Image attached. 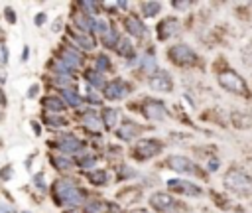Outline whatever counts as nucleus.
<instances>
[{
    "label": "nucleus",
    "instance_id": "47",
    "mask_svg": "<svg viewBox=\"0 0 252 213\" xmlns=\"http://www.w3.org/2000/svg\"><path fill=\"white\" fill-rule=\"evenodd\" d=\"M26 59H28V47L22 51V61H26Z\"/></svg>",
    "mask_w": 252,
    "mask_h": 213
},
{
    "label": "nucleus",
    "instance_id": "36",
    "mask_svg": "<svg viewBox=\"0 0 252 213\" xmlns=\"http://www.w3.org/2000/svg\"><path fill=\"white\" fill-rule=\"evenodd\" d=\"M81 8H85V14H89V16L98 14V4L96 2H81Z\"/></svg>",
    "mask_w": 252,
    "mask_h": 213
},
{
    "label": "nucleus",
    "instance_id": "32",
    "mask_svg": "<svg viewBox=\"0 0 252 213\" xmlns=\"http://www.w3.org/2000/svg\"><path fill=\"white\" fill-rule=\"evenodd\" d=\"M77 164H79L81 168L89 170V168H93V166L96 164V158H94V156H91V154H83V156H79V158H77Z\"/></svg>",
    "mask_w": 252,
    "mask_h": 213
},
{
    "label": "nucleus",
    "instance_id": "16",
    "mask_svg": "<svg viewBox=\"0 0 252 213\" xmlns=\"http://www.w3.org/2000/svg\"><path fill=\"white\" fill-rule=\"evenodd\" d=\"M124 28H126V32H128L130 36H134V37H144V36H146V26H144V22H142L140 18H136V16H128V18L124 20Z\"/></svg>",
    "mask_w": 252,
    "mask_h": 213
},
{
    "label": "nucleus",
    "instance_id": "34",
    "mask_svg": "<svg viewBox=\"0 0 252 213\" xmlns=\"http://www.w3.org/2000/svg\"><path fill=\"white\" fill-rule=\"evenodd\" d=\"M142 69L144 71H156V59H154V55H146L144 59H142Z\"/></svg>",
    "mask_w": 252,
    "mask_h": 213
},
{
    "label": "nucleus",
    "instance_id": "33",
    "mask_svg": "<svg viewBox=\"0 0 252 213\" xmlns=\"http://www.w3.org/2000/svg\"><path fill=\"white\" fill-rule=\"evenodd\" d=\"M134 176H136V172L130 166H126V164L118 166V172H116V178L118 179H128V178H134Z\"/></svg>",
    "mask_w": 252,
    "mask_h": 213
},
{
    "label": "nucleus",
    "instance_id": "6",
    "mask_svg": "<svg viewBox=\"0 0 252 213\" xmlns=\"http://www.w3.org/2000/svg\"><path fill=\"white\" fill-rule=\"evenodd\" d=\"M165 166L177 174H185V176H203V170L193 162L189 160L187 156H181V154H171L167 160H165Z\"/></svg>",
    "mask_w": 252,
    "mask_h": 213
},
{
    "label": "nucleus",
    "instance_id": "19",
    "mask_svg": "<svg viewBox=\"0 0 252 213\" xmlns=\"http://www.w3.org/2000/svg\"><path fill=\"white\" fill-rule=\"evenodd\" d=\"M118 118H120V112L118 108H112V106H106L102 110V124L106 130H114L116 124H118Z\"/></svg>",
    "mask_w": 252,
    "mask_h": 213
},
{
    "label": "nucleus",
    "instance_id": "30",
    "mask_svg": "<svg viewBox=\"0 0 252 213\" xmlns=\"http://www.w3.org/2000/svg\"><path fill=\"white\" fill-rule=\"evenodd\" d=\"M43 122H45L49 128H61V126L67 124L65 118H61V116H53V114H47V116L43 118Z\"/></svg>",
    "mask_w": 252,
    "mask_h": 213
},
{
    "label": "nucleus",
    "instance_id": "14",
    "mask_svg": "<svg viewBox=\"0 0 252 213\" xmlns=\"http://www.w3.org/2000/svg\"><path fill=\"white\" fill-rule=\"evenodd\" d=\"M116 136L120 138V140H124V142H130V140H134L140 132H142V126L138 124V122H132V120H126V122H122L116 130Z\"/></svg>",
    "mask_w": 252,
    "mask_h": 213
},
{
    "label": "nucleus",
    "instance_id": "40",
    "mask_svg": "<svg viewBox=\"0 0 252 213\" xmlns=\"http://www.w3.org/2000/svg\"><path fill=\"white\" fill-rule=\"evenodd\" d=\"M12 172H14V168H12V166H4V168H2V174H0V176H2V179H10V178L14 176Z\"/></svg>",
    "mask_w": 252,
    "mask_h": 213
},
{
    "label": "nucleus",
    "instance_id": "31",
    "mask_svg": "<svg viewBox=\"0 0 252 213\" xmlns=\"http://www.w3.org/2000/svg\"><path fill=\"white\" fill-rule=\"evenodd\" d=\"M118 34L114 32V30H108V34H104L102 36V43L106 45V47H116V43H118Z\"/></svg>",
    "mask_w": 252,
    "mask_h": 213
},
{
    "label": "nucleus",
    "instance_id": "5",
    "mask_svg": "<svg viewBox=\"0 0 252 213\" xmlns=\"http://www.w3.org/2000/svg\"><path fill=\"white\" fill-rule=\"evenodd\" d=\"M167 59L177 67H191L197 63V53L187 43H175L167 49Z\"/></svg>",
    "mask_w": 252,
    "mask_h": 213
},
{
    "label": "nucleus",
    "instance_id": "38",
    "mask_svg": "<svg viewBox=\"0 0 252 213\" xmlns=\"http://www.w3.org/2000/svg\"><path fill=\"white\" fill-rule=\"evenodd\" d=\"M171 6H173L175 10H187V8L193 6V2H171Z\"/></svg>",
    "mask_w": 252,
    "mask_h": 213
},
{
    "label": "nucleus",
    "instance_id": "44",
    "mask_svg": "<svg viewBox=\"0 0 252 213\" xmlns=\"http://www.w3.org/2000/svg\"><path fill=\"white\" fill-rule=\"evenodd\" d=\"M0 213H14V209L8 203H0Z\"/></svg>",
    "mask_w": 252,
    "mask_h": 213
},
{
    "label": "nucleus",
    "instance_id": "43",
    "mask_svg": "<svg viewBox=\"0 0 252 213\" xmlns=\"http://www.w3.org/2000/svg\"><path fill=\"white\" fill-rule=\"evenodd\" d=\"M45 18H47V16H45V12H39V14L35 16V20H33V22H35V26H41V24H45Z\"/></svg>",
    "mask_w": 252,
    "mask_h": 213
},
{
    "label": "nucleus",
    "instance_id": "12",
    "mask_svg": "<svg viewBox=\"0 0 252 213\" xmlns=\"http://www.w3.org/2000/svg\"><path fill=\"white\" fill-rule=\"evenodd\" d=\"M148 83H150V87L154 91H165V93H169L173 89V79H171V75L167 71H154L150 75Z\"/></svg>",
    "mask_w": 252,
    "mask_h": 213
},
{
    "label": "nucleus",
    "instance_id": "13",
    "mask_svg": "<svg viewBox=\"0 0 252 213\" xmlns=\"http://www.w3.org/2000/svg\"><path fill=\"white\" fill-rule=\"evenodd\" d=\"M55 148L61 152H67V154H75V152L83 150V140H79L73 134H63L55 140Z\"/></svg>",
    "mask_w": 252,
    "mask_h": 213
},
{
    "label": "nucleus",
    "instance_id": "24",
    "mask_svg": "<svg viewBox=\"0 0 252 213\" xmlns=\"http://www.w3.org/2000/svg\"><path fill=\"white\" fill-rule=\"evenodd\" d=\"M232 124L236 126V128H250L252 126V114H248V112H232Z\"/></svg>",
    "mask_w": 252,
    "mask_h": 213
},
{
    "label": "nucleus",
    "instance_id": "17",
    "mask_svg": "<svg viewBox=\"0 0 252 213\" xmlns=\"http://www.w3.org/2000/svg\"><path fill=\"white\" fill-rule=\"evenodd\" d=\"M73 24L77 26V30H81V34H87V32H93L94 20L85 12H75L73 14Z\"/></svg>",
    "mask_w": 252,
    "mask_h": 213
},
{
    "label": "nucleus",
    "instance_id": "21",
    "mask_svg": "<svg viewBox=\"0 0 252 213\" xmlns=\"http://www.w3.org/2000/svg\"><path fill=\"white\" fill-rule=\"evenodd\" d=\"M85 176H87L89 183H93V185H102V183H106V179H108L106 170H87Z\"/></svg>",
    "mask_w": 252,
    "mask_h": 213
},
{
    "label": "nucleus",
    "instance_id": "39",
    "mask_svg": "<svg viewBox=\"0 0 252 213\" xmlns=\"http://www.w3.org/2000/svg\"><path fill=\"white\" fill-rule=\"evenodd\" d=\"M87 99H89V101H91L93 105H100V103H102V99H100V97H96V95H94V93H93L91 89L87 91Z\"/></svg>",
    "mask_w": 252,
    "mask_h": 213
},
{
    "label": "nucleus",
    "instance_id": "42",
    "mask_svg": "<svg viewBox=\"0 0 252 213\" xmlns=\"http://www.w3.org/2000/svg\"><path fill=\"white\" fill-rule=\"evenodd\" d=\"M8 49L4 47V45H0V63H8Z\"/></svg>",
    "mask_w": 252,
    "mask_h": 213
},
{
    "label": "nucleus",
    "instance_id": "29",
    "mask_svg": "<svg viewBox=\"0 0 252 213\" xmlns=\"http://www.w3.org/2000/svg\"><path fill=\"white\" fill-rule=\"evenodd\" d=\"M110 69V59L106 57V55H96V59H94V71H98V73H104V71H108Z\"/></svg>",
    "mask_w": 252,
    "mask_h": 213
},
{
    "label": "nucleus",
    "instance_id": "23",
    "mask_svg": "<svg viewBox=\"0 0 252 213\" xmlns=\"http://www.w3.org/2000/svg\"><path fill=\"white\" fill-rule=\"evenodd\" d=\"M83 124H85L87 130H93V132H98V130L102 128V120H100L94 112H91V110L83 116Z\"/></svg>",
    "mask_w": 252,
    "mask_h": 213
},
{
    "label": "nucleus",
    "instance_id": "4",
    "mask_svg": "<svg viewBox=\"0 0 252 213\" xmlns=\"http://www.w3.org/2000/svg\"><path fill=\"white\" fill-rule=\"evenodd\" d=\"M163 150V142L159 138H142L134 144L132 148V156L140 162H146V160H152L156 158L159 152Z\"/></svg>",
    "mask_w": 252,
    "mask_h": 213
},
{
    "label": "nucleus",
    "instance_id": "25",
    "mask_svg": "<svg viewBox=\"0 0 252 213\" xmlns=\"http://www.w3.org/2000/svg\"><path fill=\"white\" fill-rule=\"evenodd\" d=\"M61 97L65 99L63 103L65 105H71V108H75V106H79L81 103H83V99L77 95V91H73V89H63L61 91Z\"/></svg>",
    "mask_w": 252,
    "mask_h": 213
},
{
    "label": "nucleus",
    "instance_id": "10",
    "mask_svg": "<svg viewBox=\"0 0 252 213\" xmlns=\"http://www.w3.org/2000/svg\"><path fill=\"white\" fill-rule=\"evenodd\" d=\"M167 187H169L171 191H177V193H183V195H191V197L203 193V189H201L197 183L187 181V179H179V178H175V179H167Z\"/></svg>",
    "mask_w": 252,
    "mask_h": 213
},
{
    "label": "nucleus",
    "instance_id": "35",
    "mask_svg": "<svg viewBox=\"0 0 252 213\" xmlns=\"http://www.w3.org/2000/svg\"><path fill=\"white\" fill-rule=\"evenodd\" d=\"M93 30L98 32L100 36H104V34H108V22H106V20H94Z\"/></svg>",
    "mask_w": 252,
    "mask_h": 213
},
{
    "label": "nucleus",
    "instance_id": "45",
    "mask_svg": "<svg viewBox=\"0 0 252 213\" xmlns=\"http://www.w3.org/2000/svg\"><path fill=\"white\" fill-rule=\"evenodd\" d=\"M37 89H39V85H32V87H30L28 97H35V95H37Z\"/></svg>",
    "mask_w": 252,
    "mask_h": 213
},
{
    "label": "nucleus",
    "instance_id": "28",
    "mask_svg": "<svg viewBox=\"0 0 252 213\" xmlns=\"http://www.w3.org/2000/svg\"><path fill=\"white\" fill-rule=\"evenodd\" d=\"M85 79H87L93 87H102V85H104V77H102V73H98V71H94V69L87 71V73H85Z\"/></svg>",
    "mask_w": 252,
    "mask_h": 213
},
{
    "label": "nucleus",
    "instance_id": "41",
    "mask_svg": "<svg viewBox=\"0 0 252 213\" xmlns=\"http://www.w3.org/2000/svg\"><path fill=\"white\" fill-rule=\"evenodd\" d=\"M4 18H6V20H8L10 24H14V22H16V16H14V10H12V8H6V10H4Z\"/></svg>",
    "mask_w": 252,
    "mask_h": 213
},
{
    "label": "nucleus",
    "instance_id": "3",
    "mask_svg": "<svg viewBox=\"0 0 252 213\" xmlns=\"http://www.w3.org/2000/svg\"><path fill=\"white\" fill-rule=\"evenodd\" d=\"M219 85L228 91V93H234V95H240V97H250V89L246 85V81L232 69H226V71H220L219 77H217Z\"/></svg>",
    "mask_w": 252,
    "mask_h": 213
},
{
    "label": "nucleus",
    "instance_id": "46",
    "mask_svg": "<svg viewBox=\"0 0 252 213\" xmlns=\"http://www.w3.org/2000/svg\"><path fill=\"white\" fill-rule=\"evenodd\" d=\"M217 168H219V160L215 158V160H211V162H209V170L213 172V170H217Z\"/></svg>",
    "mask_w": 252,
    "mask_h": 213
},
{
    "label": "nucleus",
    "instance_id": "2",
    "mask_svg": "<svg viewBox=\"0 0 252 213\" xmlns=\"http://www.w3.org/2000/svg\"><path fill=\"white\" fill-rule=\"evenodd\" d=\"M224 187L228 189V191H232V193H236V195H240V197H248V195H252V178L246 174V172H242V170H238V168H232V170H228L226 174H224Z\"/></svg>",
    "mask_w": 252,
    "mask_h": 213
},
{
    "label": "nucleus",
    "instance_id": "11",
    "mask_svg": "<svg viewBox=\"0 0 252 213\" xmlns=\"http://www.w3.org/2000/svg\"><path fill=\"white\" fill-rule=\"evenodd\" d=\"M142 112H144V116L150 118V120H163V118L167 116V108H165V105H163L161 101H158V99H150V101H146Z\"/></svg>",
    "mask_w": 252,
    "mask_h": 213
},
{
    "label": "nucleus",
    "instance_id": "15",
    "mask_svg": "<svg viewBox=\"0 0 252 213\" xmlns=\"http://www.w3.org/2000/svg\"><path fill=\"white\" fill-rule=\"evenodd\" d=\"M59 61H61L65 67H69L71 71H75L77 67H81V65H83L81 53H79L77 49H73V47L63 49V51H61V55H59Z\"/></svg>",
    "mask_w": 252,
    "mask_h": 213
},
{
    "label": "nucleus",
    "instance_id": "26",
    "mask_svg": "<svg viewBox=\"0 0 252 213\" xmlns=\"http://www.w3.org/2000/svg\"><path fill=\"white\" fill-rule=\"evenodd\" d=\"M49 160H51V166H53L57 172H67V170L73 168V162H71L69 158H65V156H51Z\"/></svg>",
    "mask_w": 252,
    "mask_h": 213
},
{
    "label": "nucleus",
    "instance_id": "1",
    "mask_svg": "<svg viewBox=\"0 0 252 213\" xmlns=\"http://www.w3.org/2000/svg\"><path fill=\"white\" fill-rule=\"evenodd\" d=\"M53 199L57 201V205L75 207V205L85 203V191H81L75 181L61 178L53 183Z\"/></svg>",
    "mask_w": 252,
    "mask_h": 213
},
{
    "label": "nucleus",
    "instance_id": "18",
    "mask_svg": "<svg viewBox=\"0 0 252 213\" xmlns=\"http://www.w3.org/2000/svg\"><path fill=\"white\" fill-rule=\"evenodd\" d=\"M41 106H43L45 110H49V112H63L67 105L63 103V99H59V97H55V95H47V97L41 99Z\"/></svg>",
    "mask_w": 252,
    "mask_h": 213
},
{
    "label": "nucleus",
    "instance_id": "27",
    "mask_svg": "<svg viewBox=\"0 0 252 213\" xmlns=\"http://www.w3.org/2000/svg\"><path fill=\"white\" fill-rule=\"evenodd\" d=\"M161 12V2H142V14L146 18H154Z\"/></svg>",
    "mask_w": 252,
    "mask_h": 213
},
{
    "label": "nucleus",
    "instance_id": "22",
    "mask_svg": "<svg viewBox=\"0 0 252 213\" xmlns=\"http://www.w3.org/2000/svg\"><path fill=\"white\" fill-rule=\"evenodd\" d=\"M114 49H116V53L122 55V57H134V45H132V41H130L128 37H120Z\"/></svg>",
    "mask_w": 252,
    "mask_h": 213
},
{
    "label": "nucleus",
    "instance_id": "8",
    "mask_svg": "<svg viewBox=\"0 0 252 213\" xmlns=\"http://www.w3.org/2000/svg\"><path fill=\"white\" fill-rule=\"evenodd\" d=\"M150 205L156 211H159V213H167V211H173L175 209L177 201L173 199V195H169L165 191H156V193L150 195Z\"/></svg>",
    "mask_w": 252,
    "mask_h": 213
},
{
    "label": "nucleus",
    "instance_id": "37",
    "mask_svg": "<svg viewBox=\"0 0 252 213\" xmlns=\"http://www.w3.org/2000/svg\"><path fill=\"white\" fill-rule=\"evenodd\" d=\"M100 209H102V203H100V201H91L85 211H87V213H96V211H100Z\"/></svg>",
    "mask_w": 252,
    "mask_h": 213
},
{
    "label": "nucleus",
    "instance_id": "9",
    "mask_svg": "<svg viewBox=\"0 0 252 213\" xmlns=\"http://www.w3.org/2000/svg\"><path fill=\"white\" fill-rule=\"evenodd\" d=\"M179 30H181V22H179L177 18L169 16V18H165V20H161V22L158 24V39H159V41H165V39L177 36Z\"/></svg>",
    "mask_w": 252,
    "mask_h": 213
},
{
    "label": "nucleus",
    "instance_id": "20",
    "mask_svg": "<svg viewBox=\"0 0 252 213\" xmlns=\"http://www.w3.org/2000/svg\"><path fill=\"white\" fill-rule=\"evenodd\" d=\"M69 39L71 41H75L81 49H85V51H91L93 47H94V39L91 37V36H87V34H75V32H71L69 34Z\"/></svg>",
    "mask_w": 252,
    "mask_h": 213
},
{
    "label": "nucleus",
    "instance_id": "7",
    "mask_svg": "<svg viewBox=\"0 0 252 213\" xmlns=\"http://www.w3.org/2000/svg\"><path fill=\"white\" fill-rule=\"evenodd\" d=\"M128 93H130V87H128V83L122 81V79H112V81L104 83V87H102V95H104V99H108V101H120V99H124Z\"/></svg>",
    "mask_w": 252,
    "mask_h": 213
}]
</instances>
